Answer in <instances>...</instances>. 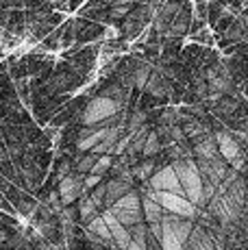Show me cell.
Listing matches in <instances>:
<instances>
[{"instance_id":"obj_30","label":"cell","mask_w":248,"mask_h":250,"mask_svg":"<svg viewBox=\"0 0 248 250\" xmlns=\"http://www.w3.org/2000/svg\"><path fill=\"white\" fill-rule=\"evenodd\" d=\"M116 7H128V4H133V2H137V0H111Z\"/></svg>"},{"instance_id":"obj_6","label":"cell","mask_w":248,"mask_h":250,"mask_svg":"<svg viewBox=\"0 0 248 250\" xmlns=\"http://www.w3.org/2000/svg\"><path fill=\"white\" fill-rule=\"evenodd\" d=\"M109 211H111L113 218L126 229L135 227V224H142V218H144V213H142V198L135 189H131L126 196H122Z\"/></svg>"},{"instance_id":"obj_9","label":"cell","mask_w":248,"mask_h":250,"mask_svg":"<svg viewBox=\"0 0 248 250\" xmlns=\"http://www.w3.org/2000/svg\"><path fill=\"white\" fill-rule=\"evenodd\" d=\"M148 187L152 191H168V194L183 196V187H181L179 179H176V172L172 166H165L161 170H157L148 179Z\"/></svg>"},{"instance_id":"obj_15","label":"cell","mask_w":248,"mask_h":250,"mask_svg":"<svg viewBox=\"0 0 248 250\" xmlns=\"http://www.w3.org/2000/svg\"><path fill=\"white\" fill-rule=\"evenodd\" d=\"M194 155H196V159H216V157H220V152H218V144L213 135H203L196 142V146H194Z\"/></svg>"},{"instance_id":"obj_1","label":"cell","mask_w":248,"mask_h":250,"mask_svg":"<svg viewBox=\"0 0 248 250\" xmlns=\"http://www.w3.org/2000/svg\"><path fill=\"white\" fill-rule=\"evenodd\" d=\"M176 179H179L181 187H183V196L189 200L194 207H203L205 203V194H203V174H200L196 159H189V157H179L172 163Z\"/></svg>"},{"instance_id":"obj_21","label":"cell","mask_w":248,"mask_h":250,"mask_svg":"<svg viewBox=\"0 0 248 250\" xmlns=\"http://www.w3.org/2000/svg\"><path fill=\"white\" fill-rule=\"evenodd\" d=\"M144 89H148V94L159 96V98L168 94V85L164 83V79H161L159 74H150V79H148V83H146Z\"/></svg>"},{"instance_id":"obj_31","label":"cell","mask_w":248,"mask_h":250,"mask_svg":"<svg viewBox=\"0 0 248 250\" xmlns=\"http://www.w3.org/2000/svg\"><path fill=\"white\" fill-rule=\"evenodd\" d=\"M4 242H7V230L0 229V244H4Z\"/></svg>"},{"instance_id":"obj_32","label":"cell","mask_w":248,"mask_h":250,"mask_svg":"<svg viewBox=\"0 0 248 250\" xmlns=\"http://www.w3.org/2000/svg\"><path fill=\"white\" fill-rule=\"evenodd\" d=\"M46 2H48V4H52V7H59V4L63 2V0H46Z\"/></svg>"},{"instance_id":"obj_27","label":"cell","mask_w":248,"mask_h":250,"mask_svg":"<svg viewBox=\"0 0 248 250\" xmlns=\"http://www.w3.org/2000/svg\"><path fill=\"white\" fill-rule=\"evenodd\" d=\"M104 191H107V183H104V185H98L96 189H92V194H89V198L94 200V205L96 207L104 205Z\"/></svg>"},{"instance_id":"obj_23","label":"cell","mask_w":248,"mask_h":250,"mask_svg":"<svg viewBox=\"0 0 248 250\" xmlns=\"http://www.w3.org/2000/svg\"><path fill=\"white\" fill-rule=\"evenodd\" d=\"M144 126H146V113L135 111V113H131V118H128V122H126V133H135Z\"/></svg>"},{"instance_id":"obj_33","label":"cell","mask_w":248,"mask_h":250,"mask_svg":"<svg viewBox=\"0 0 248 250\" xmlns=\"http://www.w3.org/2000/svg\"><path fill=\"white\" fill-rule=\"evenodd\" d=\"M148 250H161V248H155V246H148Z\"/></svg>"},{"instance_id":"obj_11","label":"cell","mask_w":248,"mask_h":250,"mask_svg":"<svg viewBox=\"0 0 248 250\" xmlns=\"http://www.w3.org/2000/svg\"><path fill=\"white\" fill-rule=\"evenodd\" d=\"M100 215H103L104 224L109 227V233H111V242H113V246L120 248V250H126V246L131 244V230H128L126 227H122V224L118 222L116 218H113V213H111L109 209H104Z\"/></svg>"},{"instance_id":"obj_19","label":"cell","mask_w":248,"mask_h":250,"mask_svg":"<svg viewBox=\"0 0 248 250\" xmlns=\"http://www.w3.org/2000/svg\"><path fill=\"white\" fill-rule=\"evenodd\" d=\"M161 150V139L157 135V131H148V135L144 139V146H142V155L148 159V157L157 155V152Z\"/></svg>"},{"instance_id":"obj_5","label":"cell","mask_w":248,"mask_h":250,"mask_svg":"<svg viewBox=\"0 0 248 250\" xmlns=\"http://www.w3.org/2000/svg\"><path fill=\"white\" fill-rule=\"evenodd\" d=\"M213 139H216L218 152H220L224 163H227L228 167H233V172H240L242 167L246 166V152H244V148H242L240 139L227 131H218L216 135H213Z\"/></svg>"},{"instance_id":"obj_7","label":"cell","mask_w":248,"mask_h":250,"mask_svg":"<svg viewBox=\"0 0 248 250\" xmlns=\"http://www.w3.org/2000/svg\"><path fill=\"white\" fill-rule=\"evenodd\" d=\"M233 89L231 70L227 65H213L207 70V94L209 100H220L224 94Z\"/></svg>"},{"instance_id":"obj_25","label":"cell","mask_w":248,"mask_h":250,"mask_svg":"<svg viewBox=\"0 0 248 250\" xmlns=\"http://www.w3.org/2000/svg\"><path fill=\"white\" fill-rule=\"evenodd\" d=\"M131 133H124V135L116 142V146H113V150H111V155H126V148H128V144H131Z\"/></svg>"},{"instance_id":"obj_10","label":"cell","mask_w":248,"mask_h":250,"mask_svg":"<svg viewBox=\"0 0 248 250\" xmlns=\"http://www.w3.org/2000/svg\"><path fill=\"white\" fill-rule=\"evenodd\" d=\"M57 194H59V200H61L63 207L72 205L76 198H81V196L85 194L83 179H81V176H74V174H68L65 179L59 181V189H57Z\"/></svg>"},{"instance_id":"obj_24","label":"cell","mask_w":248,"mask_h":250,"mask_svg":"<svg viewBox=\"0 0 248 250\" xmlns=\"http://www.w3.org/2000/svg\"><path fill=\"white\" fill-rule=\"evenodd\" d=\"M94 163H96V155L87 152L85 157H81V159L76 161V170H79V174H89L92 167H94Z\"/></svg>"},{"instance_id":"obj_14","label":"cell","mask_w":248,"mask_h":250,"mask_svg":"<svg viewBox=\"0 0 248 250\" xmlns=\"http://www.w3.org/2000/svg\"><path fill=\"white\" fill-rule=\"evenodd\" d=\"M131 191V183L122 181V179H113L107 183V191H104V207L111 209L122 196H126Z\"/></svg>"},{"instance_id":"obj_16","label":"cell","mask_w":248,"mask_h":250,"mask_svg":"<svg viewBox=\"0 0 248 250\" xmlns=\"http://www.w3.org/2000/svg\"><path fill=\"white\" fill-rule=\"evenodd\" d=\"M142 213H144V218H146V222L148 224H157V222H161L164 220V209H161L159 205L155 203L152 198H148V196L144 194V198H142Z\"/></svg>"},{"instance_id":"obj_18","label":"cell","mask_w":248,"mask_h":250,"mask_svg":"<svg viewBox=\"0 0 248 250\" xmlns=\"http://www.w3.org/2000/svg\"><path fill=\"white\" fill-rule=\"evenodd\" d=\"M131 174H133V179H137V181H146V183H148V179H150L152 174H155V161L146 159V161L137 163L135 167H131Z\"/></svg>"},{"instance_id":"obj_3","label":"cell","mask_w":248,"mask_h":250,"mask_svg":"<svg viewBox=\"0 0 248 250\" xmlns=\"http://www.w3.org/2000/svg\"><path fill=\"white\" fill-rule=\"evenodd\" d=\"M122 109V103L116 98H109V96H98L94 98L87 107L81 113V122L87 128H96V124H103L104 120L116 118Z\"/></svg>"},{"instance_id":"obj_4","label":"cell","mask_w":248,"mask_h":250,"mask_svg":"<svg viewBox=\"0 0 248 250\" xmlns=\"http://www.w3.org/2000/svg\"><path fill=\"white\" fill-rule=\"evenodd\" d=\"M146 196L155 200L164 209V213H168V215H176V218H183V220H194L198 213V209L185 196L168 194V191H152V189H146Z\"/></svg>"},{"instance_id":"obj_17","label":"cell","mask_w":248,"mask_h":250,"mask_svg":"<svg viewBox=\"0 0 248 250\" xmlns=\"http://www.w3.org/2000/svg\"><path fill=\"white\" fill-rule=\"evenodd\" d=\"M98 215V207L94 205V200L89 198V196H83L79 203V218L83 220V222H89V220H94Z\"/></svg>"},{"instance_id":"obj_13","label":"cell","mask_w":248,"mask_h":250,"mask_svg":"<svg viewBox=\"0 0 248 250\" xmlns=\"http://www.w3.org/2000/svg\"><path fill=\"white\" fill-rule=\"evenodd\" d=\"M185 250H220V248H218V242L207 233V230L200 229V227H194Z\"/></svg>"},{"instance_id":"obj_2","label":"cell","mask_w":248,"mask_h":250,"mask_svg":"<svg viewBox=\"0 0 248 250\" xmlns=\"http://www.w3.org/2000/svg\"><path fill=\"white\" fill-rule=\"evenodd\" d=\"M192 230H194L192 220H183V218L165 213L164 220H161L159 248L161 250H185Z\"/></svg>"},{"instance_id":"obj_26","label":"cell","mask_w":248,"mask_h":250,"mask_svg":"<svg viewBox=\"0 0 248 250\" xmlns=\"http://www.w3.org/2000/svg\"><path fill=\"white\" fill-rule=\"evenodd\" d=\"M179 122H181V118H179V111L176 109H168V111L164 113V118H161V124L164 126H179Z\"/></svg>"},{"instance_id":"obj_12","label":"cell","mask_w":248,"mask_h":250,"mask_svg":"<svg viewBox=\"0 0 248 250\" xmlns=\"http://www.w3.org/2000/svg\"><path fill=\"white\" fill-rule=\"evenodd\" d=\"M109 131H111V126L87 128V131H83V133H81V137H79V142H76V148H79V152H92L100 142H104V139H107Z\"/></svg>"},{"instance_id":"obj_22","label":"cell","mask_w":248,"mask_h":250,"mask_svg":"<svg viewBox=\"0 0 248 250\" xmlns=\"http://www.w3.org/2000/svg\"><path fill=\"white\" fill-rule=\"evenodd\" d=\"M111 166H113V157H111V155L96 157V163H94V167H92V172H89V174L103 176V174H107V172L111 170Z\"/></svg>"},{"instance_id":"obj_29","label":"cell","mask_w":248,"mask_h":250,"mask_svg":"<svg viewBox=\"0 0 248 250\" xmlns=\"http://www.w3.org/2000/svg\"><path fill=\"white\" fill-rule=\"evenodd\" d=\"M68 172H70V163H68V161H65V163H63V166H61V167H59V176H61V179H65V176H68Z\"/></svg>"},{"instance_id":"obj_20","label":"cell","mask_w":248,"mask_h":250,"mask_svg":"<svg viewBox=\"0 0 248 250\" xmlns=\"http://www.w3.org/2000/svg\"><path fill=\"white\" fill-rule=\"evenodd\" d=\"M150 74H152V68H150V65H148V63H140V65H137V70L133 72L131 83L135 85V87H146V83H148Z\"/></svg>"},{"instance_id":"obj_8","label":"cell","mask_w":248,"mask_h":250,"mask_svg":"<svg viewBox=\"0 0 248 250\" xmlns=\"http://www.w3.org/2000/svg\"><path fill=\"white\" fill-rule=\"evenodd\" d=\"M209 209H211V213L216 215L222 224L237 222V220H240V215H242V207L233 203V200L228 198L222 189H216V196L209 200Z\"/></svg>"},{"instance_id":"obj_28","label":"cell","mask_w":248,"mask_h":250,"mask_svg":"<svg viewBox=\"0 0 248 250\" xmlns=\"http://www.w3.org/2000/svg\"><path fill=\"white\" fill-rule=\"evenodd\" d=\"M98 185H100V176L89 174V176H85V179H83V189L85 191H87V189H96Z\"/></svg>"}]
</instances>
